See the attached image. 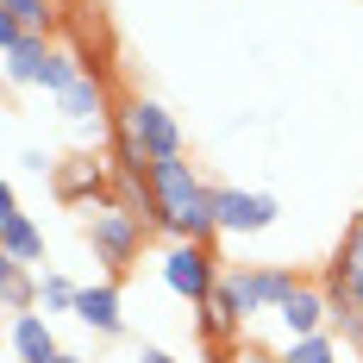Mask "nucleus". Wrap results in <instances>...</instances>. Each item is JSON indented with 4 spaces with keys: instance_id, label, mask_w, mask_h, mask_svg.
I'll return each instance as SVG.
<instances>
[{
    "instance_id": "nucleus-4",
    "label": "nucleus",
    "mask_w": 363,
    "mask_h": 363,
    "mask_svg": "<svg viewBox=\"0 0 363 363\" xmlns=\"http://www.w3.org/2000/svg\"><path fill=\"white\" fill-rule=\"evenodd\" d=\"M50 188H57V201H63V207L88 213V207L113 201V188H119V169H113L107 157H69V163H57Z\"/></svg>"
},
{
    "instance_id": "nucleus-9",
    "label": "nucleus",
    "mask_w": 363,
    "mask_h": 363,
    "mask_svg": "<svg viewBox=\"0 0 363 363\" xmlns=\"http://www.w3.org/2000/svg\"><path fill=\"white\" fill-rule=\"evenodd\" d=\"M276 326L282 338H313V332H332V294L320 282H301V289L276 307Z\"/></svg>"
},
{
    "instance_id": "nucleus-10",
    "label": "nucleus",
    "mask_w": 363,
    "mask_h": 363,
    "mask_svg": "<svg viewBox=\"0 0 363 363\" xmlns=\"http://www.w3.org/2000/svg\"><path fill=\"white\" fill-rule=\"evenodd\" d=\"M194 313H201V338H207V345H232V338L245 332V320H251L245 301H238V289H232V276H219V289L207 294Z\"/></svg>"
},
{
    "instance_id": "nucleus-7",
    "label": "nucleus",
    "mask_w": 363,
    "mask_h": 363,
    "mask_svg": "<svg viewBox=\"0 0 363 363\" xmlns=\"http://www.w3.org/2000/svg\"><path fill=\"white\" fill-rule=\"evenodd\" d=\"M213 213H219V232L251 238V232H269V225H276L282 201L263 194V188H213Z\"/></svg>"
},
{
    "instance_id": "nucleus-23",
    "label": "nucleus",
    "mask_w": 363,
    "mask_h": 363,
    "mask_svg": "<svg viewBox=\"0 0 363 363\" xmlns=\"http://www.w3.org/2000/svg\"><path fill=\"white\" fill-rule=\"evenodd\" d=\"M50 363H82V357H75V351H63V357H50Z\"/></svg>"
},
{
    "instance_id": "nucleus-8",
    "label": "nucleus",
    "mask_w": 363,
    "mask_h": 363,
    "mask_svg": "<svg viewBox=\"0 0 363 363\" xmlns=\"http://www.w3.org/2000/svg\"><path fill=\"white\" fill-rule=\"evenodd\" d=\"M57 113L75 125L82 145L101 150V138H107V88H101V75H75L69 88L57 94Z\"/></svg>"
},
{
    "instance_id": "nucleus-1",
    "label": "nucleus",
    "mask_w": 363,
    "mask_h": 363,
    "mask_svg": "<svg viewBox=\"0 0 363 363\" xmlns=\"http://www.w3.org/2000/svg\"><path fill=\"white\" fill-rule=\"evenodd\" d=\"M150 201H157V232H169L176 245H213V232H219L213 188L194 176L188 157L150 163Z\"/></svg>"
},
{
    "instance_id": "nucleus-21",
    "label": "nucleus",
    "mask_w": 363,
    "mask_h": 363,
    "mask_svg": "<svg viewBox=\"0 0 363 363\" xmlns=\"http://www.w3.org/2000/svg\"><path fill=\"white\" fill-rule=\"evenodd\" d=\"M19 169H32V176H57V157L38 150V145H26V150H19Z\"/></svg>"
},
{
    "instance_id": "nucleus-11",
    "label": "nucleus",
    "mask_w": 363,
    "mask_h": 363,
    "mask_svg": "<svg viewBox=\"0 0 363 363\" xmlns=\"http://www.w3.org/2000/svg\"><path fill=\"white\" fill-rule=\"evenodd\" d=\"M0 44H6V82H13V88H38L44 63L57 57V44H50V38H32V32H6Z\"/></svg>"
},
{
    "instance_id": "nucleus-2",
    "label": "nucleus",
    "mask_w": 363,
    "mask_h": 363,
    "mask_svg": "<svg viewBox=\"0 0 363 363\" xmlns=\"http://www.w3.org/2000/svg\"><path fill=\"white\" fill-rule=\"evenodd\" d=\"M150 232H157V225L138 219V213H125L119 201H101V207L82 213V238H88V251H94V263H101L107 276H125V269L145 257Z\"/></svg>"
},
{
    "instance_id": "nucleus-12",
    "label": "nucleus",
    "mask_w": 363,
    "mask_h": 363,
    "mask_svg": "<svg viewBox=\"0 0 363 363\" xmlns=\"http://www.w3.org/2000/svg\"><path fill=\"white\" fill-rule=\"evenodd\" d=\"M13 357H19V363L63 357V345H57V332H50V313H44V307H38V313H13Z\"/></svg>"
},
{
    "instance_id": "nucleus-16",
    "label": "nucleus",
    "mask_w": 363,
    "mask_h": 363,
    "mask_svg": "<svg viewBox=\"0 0 363 363\" xmlns=\"http://www.w3.org/2000/svg\"><path fill=\"white\" fill-rule=\"evenodd\" d=\"M326 282H338V289L363 307V219H351V232H345V245H338V263H332Z\"/></svg>"
},
{
    "instance_id": "nucleus-3",
    "label": "nucleus",
    "mask_w": 363,
    "mask_h": 363,
    "mask_svg": "<svg viewBox=\"0 0 363 363\" xmlns=\"http://www.w3.org/2000/svg\"><path fill=\"white\" fill-rule=\"evenodd\" d=\"M119 138L138 150L145 163H163V157H182V119L163 107V101L132 94V101L119 107Z\"/></svg>"
},
{
    "instance_id": "nucleus-24",
    "label": "nucleus",
    "mask_w": 363,
    "mask_h": 363,
    "mask_svg": "<svg viewBox=\"0 0 363 363\" xmlns=\"http://www.w3.org/2000/svg\"><path fill=\"white\" fill-rule=\"evenodd\" d=\"M338 363H345V357H338Z\"/></svg>"
},
{
    "instance_id": "nucleus-14",
    "label": "nucleus",
    "mask_w": 363,
    "mask_h": 363,
    "mask_svg": "<svg viewBox=\"0 0 363 363\" xmlns=\"http://www.w3.org/2000/svg\"><path fill=\"white\" fill-rule=\"evenodd\" d=\"M63 13L57 0H0V38L6 32H32V38H57Z\"/></svg>"
},
{
    "instance_id": "nucleus-13",
    "label": "nucleus",
    "mask_w": 363,
    "mask_h": 363,
    "mask_svg": "<svg viewBox=\"0 0 363 363\" xmlns=\"http://www.w3.org/2000/svg\"><path fill=\"white\" fill-rule=\"evenodd\" d=\"M75 320L94 332V338H119V332H125L119 289H113V282H94V289H82V301H75Z\"/></svg>"
},
{
    "instance_id": "nucleus-15",
    "label": "nucleus",
    "mask_w": 363,
    "mask_h": 363,
    "mask_svg": "<svg viewBox=\"0 0 363 363\" xmlns=\"http://www.w3.org/2000/svg\"><path fill=\"white\" fill-rule=\"evenodd\" d=\"M0 251L13 257V263H44V232H38L32 213H0Z\"/></svg>"
},
{
    "instance_id": "nucleus-22",
    "label": "nucleus",
    "mask_w": 363,
    "mask_h": 363,
    "mask_svg": "<svg viewBox=\"0 0 363 363\" xmlns=\"http://www.w3.org/2000/svg\"><path fill=\"white\" fill-rule=\"evenodd\" d=\"M138 363H176V357H169L163 345H138Z\"/></svg>"
},
{
    "instance_id": "nucleus-5",
    "label": "nucleus",
    "mask_w": 363,
    "mask_h": 363,
    "mask_svg": "<svg viewBox=\"0 0 363 363\" xmlns=\"http://www.w3.org/2000/svg\"><path fill=\"white\" fill-rule=\"evenodd\" d=\"M219 257H213V245H169L163 251V282H169V294H182L188 307H201L207 294L219 289Z\"/></svg>"
},
{
    "instance_id": "nucleus-19",
    "label": "nucleus",
    "mask_w": 363,
    "mask_h": 363,
    "mask_svg": "<svg viewBox=\"0 0 363 363\" xmlns=\"http://www.w3.org/2000/svg\"><path fill=\"white\" fill-rule=\"evenodd\" d=\"M75 301H82V289H75L69 276H57V269L38 276V307L44 313H75Z\"/></svg>"
},
{
    "instance_id": "nucleus-18",
    "label": "nucleus",
    "mask_w": 363,
    "mask_h": 363,
    "mask_svg": "<svg viewBox=\"0 0 363 363\" xmlns=\"http://www.w3.org/2000/svg\"><path fill=\"white\" fill-rule=\"evenodd\" d=\"M338 332H313V338H289L282 345V363H338Z\"/></svg>"
},
{
    "instance_id": "nucleus-6",
    "label": "nucleus",
    "mask_w": 363,
    "mask_h": 363,
    "mask_svg": "<svg viewBox=\"0 0 363 363\" xmlns=\"http://www.w3.org/2000/svg\"><path fill=\"white\" fill-rule=\"evenodd\" d=\"M225 276H232V289H238V301H245V313H251V320L276 313V307L301 289V276L282 269V263H245V269H225Z\"/></svg>"
},
{
    "instance_id": "nucleus-20",
    "label": "nucleus",
    "mask_w": 363,
    "mask_h": 363,
    "mask_svg": "<svg viewBox=\"0 0 363 363\" xmlns=\"http://www.w3.org/2000/svg\"><path fill=\"white\" fill-rule=\"evenodd\" d=\"M213 363H282V351H263V345H245V338H232V345H207Z\"/></svg>"
},
{
    "instance_id": "nucleus-17",
    "label": "nucleus",
    "mask_w": 363,
    "mask_h": 363,
    "mask_svg": "<svg viewBox=\"0 0 363 363\" xmlns=\"http://www.w3.org/2000/svg\"><path fill=\"white\" fill-rule=\"evenodd\" d=\"M0 301H6V313H38V282L13 257H0Z\"/></svg>"
}]
</instances>
